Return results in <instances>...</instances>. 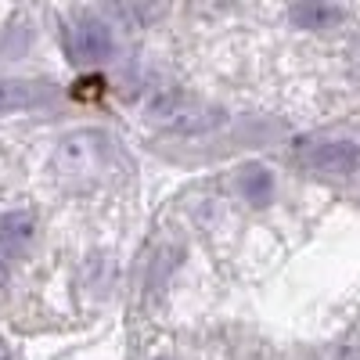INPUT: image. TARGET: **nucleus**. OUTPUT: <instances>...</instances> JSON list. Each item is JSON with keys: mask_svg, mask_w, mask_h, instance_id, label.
I'll use <instances>...</instances> for the list:
<instances>
[{"mask_svg": "<svg viewBox=\"0 0 360 360\" xmlns=\"http://www.w3.org/2000/svg\"><path fill=\"white\" fill-rule=\"evenodd\" d=\"M242 188H245V198L252 205H266L270 202V191H274V180H270L266 166H249L245 176H242Z\"/></svg>", "mask_w": 360, "mask_h": 360, "instance_id": "6e6552de", "label": "nucleus"}, {"mask_svg": "<svg viewBox=\"0 0 360 360\" xmlns=\"http://www.w3.org/2000/svg\"><path fill=\"white\" fill-rule=\"evenodd\" d=\"M335 360H360V349H356V346H353V349H342Z\"/></svg>", "mask_w": 360, "mask_h": 360, "instance_id": "1a4fd4ad", "label": "nucleus"}, {"mask_svg": "<svg viewBox=\"0 0 360 360\" xmlns=\"http://www.w3.org/2000/svg\"><path fill=\"white\" fill-rule=\"evenodd\" d=\"M94 152H105V144L94 130H86V134H76L62 144L58 162H62V169H79V166H86L90 159H94Z\"/></svg>", "mask_w": 360, "mask_h": 360, "instance_id": "423d86ee", "label": "nucleus"}, {"mask_svg": "<svg viewBox=\"0 0 360 360\" xmlns=\"http://www.w3.org/2000/svg\"><path fill=\"white\" fill-rule=\"evenodd\" d=\"M148 123L166 130V134H180V137H195V134H209L217 130L224 123V112L213 108V105H202L188 94H176V90H169V94H155L152 101H148L144 108Z\"/></svg>", "mask_w": 360, "mask_h": 360, "instance_id": "f257e3e1", "label": "nucleus"}, {"mask_svg": "<svg viewBox=\"0 0 360 360\" xmlns=\"http://www.w3.org/2000/svg\"><path fill=\"white\" fill-rule=\"evenodd\" d=\"M310 166L321 173H356L360 169V144L353 141H332V144H317L310 152Z\"/></svg>", "mask_w": 360, "mask_h": 360, "instance_id": "20e7f679", "label": "nucleus"}, {"mask_svg": "<svg viewBox=\"0 0 360 360\" xmlns=\"http://www.w3.org/2000/svg\"><path fill=\"white\" fill-rule=\"evenodd\" d=\"M4 278H8V266H4V259H0V285H4Z\"/></svg>", "mask_w": 360, "mask_h": 360, "instance_id": "9b49d317", "label": "nucleus"}, {"mask_svg": "<svg viewBox=\"0 0 360 360\" xmlns=\"http://www.w3.org/2000/svg\"><path fill=\"white\" fill-rule=\"evenodd\" d=\"M292 22L299 29H332L342 22V8L328 4V0H299L292 4Z\"/></svg>", "mask_w": 360, "mask_h": 360, "instance_id": "39448f33", "label": "nucleus"}, {"mask_svg": "<svg viewBox=\"0 0 360 360\" xmlns=\"http://www.w3.org/2000/svg\"><path fill=\"white\" fill-rule=\"evenodd\" d=\"M0 360H15V356H11V349H8L4 342H0Z\"/></svg>", "mask_w": 360, "mask_h": 360, "instance_id": "9d476101", "label": "nucleus"}, {"mask_svg": "<svg viewBox=\"0 0 360 360\" xmlns=\"http://www.w3.org/2000/svg\"><path fill=\"white\" fill-rule=\"evenodd\" d=\"M29 238H33V217L29 213H8L0 217V245L18 252Z\"/></svg>", "mask_w": 360, "mask_h": 360, "instance_id": "0eeeda50", "label": "nucleus"}, {"mask_svg": "<svg viewBox=\"0 0 360 360\" xmlns=\"http://www.w3.org/2000/svg\"><path fill=\"white\" fill-rule=\"evenodd\" d=\"M69 54L76 65H98L112 54V33L101 18H79L69 33Z\"/></svg>", "mask_w": 360, "mask_h": 360, "instance_id": "f03ea898", "label": "nucleus"}, {"mask_svg": "<svg viewBox=\"0 0 360 360\" xmlns=\"http://www.w3.org/2000/svg\"><path fill=\"white\" fill-rule=\"evenodd\" d=\"M54 98V86L37 79H0V112H25L40 108Z\"/></svg>", "mask_w": 360, "mask_h": 360, "instance_id": "7ed1b4c3", "label": "nucleus"}]
</instances>
